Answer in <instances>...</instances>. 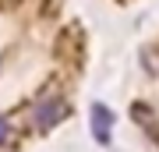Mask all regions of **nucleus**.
<instances>
[{
    "label": "nucleus",
    "mask_w": 159,
    "mask_h": 152,
    "mask_svg": "<svg viewBox=\"0 0 159 152\" xmlns=\"http://www.w3.org/2000/svg\"><path fill=\"white\" fill-rule=\"evenodd\" d=\"M67 117V99L64 96H43L35 103V124L39 127H53Z\"/></svg>",
    "instance_id": "nucleus-1"
},
{
    "label": "nucleus",
    "mask_w": 159,
    "mask_h": 152,
    "mask_svg": "<svg viewBox=\"0 0 159 152\" xmlns=\"http://www.w3.org/2000/svg\"><path fill=\"white\" fill-rule=\"evenodd\" d=\"M110 124H113V113L106 106H92V131H96V138L102 145L110 141Z\"/></svg>",
    "instance_id": "nucleus-2"
},
{
    "label": "nucleus",
    "mask_w": 159,
    "mask_h": 152,
    "mask_svg": "<svg viewBox=\"0 0 159 152\" xmlns=\"http://www.w3.org/2000/svg\"><path fill=\"white\" fill-rule=\"evenodd\" d=\"M7 135H11V124H7L4 117H0V145H4V141H7Z\"/></svg>",
    "instance_id": "nucleus-3"
}]
</instances>
